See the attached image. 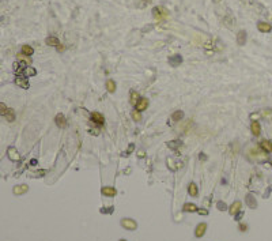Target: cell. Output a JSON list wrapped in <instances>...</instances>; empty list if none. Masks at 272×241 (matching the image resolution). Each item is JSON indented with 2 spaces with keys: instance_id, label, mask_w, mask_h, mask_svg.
<instances>
[{
  "instance_id": "34",
  "label": "cell",
  "mask_w": 272,
  "mask_h": 241,
  "mask_svg": "<svg viewBox=\"0 0 272 241\" xmlns=\"http://www.w3.org/2000/svg\"><path fill=\"white\" fill-rule=\"evenodd\" d=\"M197 211H199V214H201V215H207V214H208L207 210H197Z\"/></svg>"
},
{
  "instance_id": "38",
  "label": "cell",
  "mask_w": 272,
  "mask_h": 241,
  "mask_svg": "<svg viewBox=\"0 0 272 241\" xmlns=\"http://www.w3.org/2000/svg\"><path fill=\"white\" fill-rule=\"evenodd\" d=\"M150 2H151V0H146V3H150Z\"/></svg>"
},
{
  "instance_id": "23",
  "label": "cell",
  "mask_w": 272,
  "mask_h": 241,
  "mask_svg": "<svg viewBox=\"0 0 272 241\" xmlns=\"http://www.w3.org/2000/svg\"><path fill=\"white\" fill-rule=\"evenodd\" d=\"M246 203H248V206L250 207V209H254V207L257 206L256 200H254V198L252 195H246Z\"/></svg>"
},
{
  "instance_id": "8",
  "label": "cell",
  "mask_w": 272,
  "mask_h": 241,
  "mask_svg": "<svg viewBox=\"0 0 272 241\" xmlns=\"http://www.w3.org/2000/svg\"><path fill=\"white\" fill-rule=\"evenodd\" d=\"M257 29L261 33H268V32H271L272 26L270 23H267V22H259V23H257Z\"/></svg>"
},
{
  "instance_id": "33",
  "label": "cell",
  "mask_w": 272,
  "mask_h": 241,
  "mask_svg": "<svg viewBox=\"0 0 272 241\" xmlns=\"http://www.w3.org/2000/svg\"><path fill=\"white\" fill-rule=\"evenodd\" d=\"M18 56H19V57H23V55H21V53H19V55H18ZM23 61H26V63H27V64H30V63H32V60H30V59H29V57H26V59H25V60H23Z\"/></svg>"
},
{
  "instance_id": "1",
  "label": "cell",
  "mask_w": 272,
  "mask_h": 241,
  "mask_svg": "<svg viewBox=\"0 0 272 241\" xmlns=\"http://www.w3.org/2000/svg\"><path fill=\"white\" fill-rule=\"evenodd\" d=\"M121 226H123V228H125L127 230H135V229L137 228L135 221L129 219V218H124V219L121 221Z\"/></svg>"
},
{
  "instance_id": "16",
  "label": "cell",
  "mask_w": 272,
  "mask_h": 241,
  "mask_svg": "<svg viewBox=\"0 0 272 241\" xmlns=\"http://www.w3.org/2000/svg\"><path fill=\"white\" fill-rule=\"evenodd\" d=\"M45 42H46V45H49V46H59L60 45V42H59V40L56 37H48L46 40H45Z\"/></svg>"
},
{
  "instance_id": "19",
  "label": "cell",
  "mask_w": 272,
  "mask_h": 241,
  "mask_svg": "<svg viewBox=\"0 0 272 241\" xmlns=\"http://www.w3.org/2000/svg\"><path fill=\"white\" fill-rule=\"evenodd\" d=\"M223 22H225V25H226L227 27H233V26H234L235 19H234V16H233V15H230V14H229V15H227L226 18L223 19Z\"/></svg>"
},
{
  "instance_id": "31",
  "label": "cell",
  "mask_w": 272,
  "mask_h": 241,
  "mask_svg": "<svg viewBox=\"0 0 272 241\" xmlns=\"http://www.w3.org/2000/svg\"><path fill=\"white\" fill-rule=\"evenodd\" d=\"M218 209H219L220 211H223V210H226V204L223 203V202H219V203H218Z\"/></svg>"
},
{
  "instance_id": "29",
  "label": "cell",
  "mask_w": 272,
  "mask_h": 241,
  "mask_svg": "<svg viewBox=\"0 0 272 241\" xmlns=\"http://www.w3.org/2000/svg\"><path fill=\"white\" fill-rule=\"evenodd\" d=\"M132 117H133L135 121H140V120H142V114H140L139 110H133L132 112Z\"/></svg>"
},
{
  "instance_id": "18",
  "label": "cell",
  "mask_w": 272,
  "mask_h": 241,
  "mask_svg": "<svg viewBox=\"0 0 272 241\" xmlns=\"http://www.w3.org/2000/svg\"><path fill=\"white\" fill-rule=\"evenodd\" d=\"M188 192H189L190 196H197V185L195 183H190L189 187H188Z\"/></svg>"
},
{
  "instance_id": "27",
  "label": "cell",
  "mask_w": 272,
  "mask_h": 241,
  "mask_svg": "<svg viewBox=\"0 0 272 241\" xmlns=\"http://www.w3.org/2000/svg\"><path fill=\"white\" fill-rule=\"evenodd\" d=\"M7 112H8V108L5 106V104L0 102V116H5V114H7Z\"/></svg>"
},
{
  "instance_id": "32",
  "label": "cell",
  "mask_w": 272,
  "mask_h": 241,
  "mask_svg": "<svg viewBox=\"0 0 272 241\" xmlns=\"http://www.w3.org/2000/svg\"><path fill=\"white\" fill-rule=\"evenodd\" d=\"M133 148H135V146H133V144H131L129 147H128V150H127V151H125V153H124V155H128V154H129L131 151L133 150Z\"/></svg>"
},
{
  "instance_id": "2",
  "label": "cell",
  "mask_w": 272,
  "mask_h": 241,
  "mask_svg": "<svg viewBox=\"0 0 272 241\" xmlns=\"http://www.w3.org/2000/svg\"><path fill=\"white\" fill-rule=\"evenodd\" d=\"M153 16L155 19H162L165 16H167V11H165L162 7H155L153 8Z\"/></svg>"
},
{
  "instance_id": "6",
  "label": "cell",
  "mask_w": 272,
  "mask_h": 241,
  "mask_svg": "<svg viewBox=\"0 0 272 241\" xmlns=\"http://www.w3.org/2000/svg\"><path fill=\"white\" fill-rule=\"evenodd\" d=\"M181 63H182V57L180 55H174V56H170L169 57V64L172 67H177V66H180Z\"/></svg>"
},
{
  "instance_id": "10",
  "label": "cell",
  "mask_w": 272,
  "mask_h": 241,
  "mask_svg": "<svg viewBox=\"0 0 272 241\" xmlns=\"http://www.w3.org/2000/svg\"><path fill=\"white\" fill-rule=\"evenodd\" d=\"M8 157H10L12 161H19V159H21V155L18 154L15 147H8Z\"/></svg>"
},
{
  "instance_id": "21",
  "label": "cell",
  "mask_w": 272,
  "mask_h": 241,
  "mask_svg": "<svg viewBox=\"0 0 272 241\" xmlns=\"http://www.w3.org/2000/svg\"><path fill=\"white\" fill-rule=\"evenodd\" d=\"M199 210V207L196 206V204H193V203H186V204H184V211H190V212H193V211H197Z\"/></svg>"
},
{
  "instance_id": "12",
  "label": "cell",
  "mask_w": 272,
  "mask_h": 241,
  "mask_svg": "<svg viewBox=\"0 0 272 241\" xmlns=\"http://www.w3.org/2000/svg\"><path fill=\"white\" fill-rule=\"evenodd\" d=\"M250 130H252V134H253L254 136H259L260 132H261V127H260L259 121H253V123H252Z\"/></svg>"
},
{
  "instance_id": "4",
  "label": "cell",
  "mask_w": 272,
  "mask_h": 241,
  "mask_svg": "<svg viewBox=\"0 0 272 241\" xmlns=\"http://www.w3.org/2000/svg\"><path fill=\"white\" fill-rule=\"evenodd\" d=\"M15 85L16 86H19V87H22V89H29V80H27V78H25V76H18L15 79Z\"/></svg>"
},
{
  "instance_id": "25",
  "label": "cell",
  "mask_w": 272,
  "mask_h": 241,
  "mask_svg": "<svg viewBox=\"0 0 272 241\" xmlns=\"http://www.w3.org/2000/svg\"><path fill=\"white\" fill-rule=\"evenodd\" d=\"M182 117H184V112H182V110H177V112H174V113H173L172 119L176 120V121H180Z\"/></svg>"
},
{
  "instance_id": "37",
  "label": "cell",
  "mask_w": 272,
  "mask_h": 241,
  "mask_svg": "<svg viewBox=\"0 0 272 241\" xmlns=\"http://www.w3.org/2000/svg\"><path fill=\"white\" fill-rule=\"evenodd\" d=\"M30 164H32V165H37V161H35V159H32V162H30Z\"/></svg>"
},
{
  "instance_id": "11",
  "label": "cell",
  "mask_w": 272,
  "mask_h": 241,
  "mask_svg": "<svg viewBox=\"0 0 272 241\" xmlns=\"http://www.w3.org/2000/svg\"><path fill=\"white\" fill-rule=\"evenodd\" d=\"M229 211H230V214L231 215H235L237 212H240L241 211V202H234V203L231 204V207L229 209Z\"/></svg>"
},
{
  "instance_id": "35",
  "label": "cell",
  "mask_w": 272,
  "mask_h": 241,
  "mask_svg": "<svg viewBox=\"0 0 272 241\" xmlns=\"http://www.w3.org/2000/svg\"><path fill=\"white\" fill-rule=\"evenodd\" d=\"M57 49H59V52H63V50L65 49V48H64L63 45H59V46H57Z\"/></svg>"
},
{
  "instance_id": "17",
  "label": "cell",
  "mask_w": 272,
  "mask_h": 241,
  "mask_svg": "<svg viewBox=\"0 0 272 241\" xmlns=\"http://www.w3.org/2000/svg\"><path fill=\"white\" fill-rule=\"evenodd\" d=\"M101 192H102L105 196H114L116 195V189L112 188V187H103Z\"/></svg>"
},
{
  "instance_id": "22",
  "label": "cell",
  "mask_w": 272,
  "mask_h": 241,
  "mask_svg": "<svg viewBox=\"0 0 272 241\" xmlns=\"http://www.w3.org/2000/svg\"><path fill=\"white\" fill-rule=\"evenodd\" d=\"M22 53H23L25 56H32L33 53H34V49L29 45H23L22 46Z\"/></svg>"
},
{
  "instance_id": "26",
  "label": "cell",
  "mask_w": 272,
  "mask_h": 241,
  "mask_svg": "<svg viewBox=\"0 0 272 241\" xmlns=\"http://www.w3.org/2000/svg\"><path fill=\"white\" fill-rule=\"evenodd\" d=\"M140 98H139V94L136 93V91H131V102L132 104H137V101H139Z\"/></svg>"
},
{
  "instance_id": "7",
  "label": "cell",
  "mask_w": 272,
  "mask_h": 241,
  "mask_svg": "<svg viewBox=\"0 0 272 241\" xmlns=\"http://www.w3.org/2000/svg\"><path fill=\"white\" fill-rule=\"evenodd\" d=\"M91 120L95 123V124L98 125H102L103 121H105V119H103V116L101 113H98V112H94V113L91 114Z\"/></svg>"
},
{
  "instance_id": "20",
  "label": "cell",
  "mask_w": 272,
  "mask_h": 241,
  "mask_svg": "<svg viewBox=\"0 0 272 241\" xmlns=\"http://www.w3.org/2000/svg\"><path fill=\"white\" fill-rule=\"evenodd\" d=\"M106 89H108V91H110V93H114V91H116V82L112 79L106 80Z\"/></svg>"
},
{
  "instance_id": "24",
  "label": "cell",
  "mask_w": 272,
  "mask_h": 241,
  "mask_svg": "<svg viewBox=\"0 0 272 241\" xmlns=\"http://www.w3.org/2000/svg\"><path fill=\"white\" fill-rule=\"evenodd\" d=\"M260 146H261L265 151H272V142H270V141H263L261 143H260Z\"/></svg>"
},
{
  "instance_id": "36",
  "label": "cell",
  "mask_w": 272,
  "mask_h": 241,
  "mask_svg": "<svg viewBox=\"0 0 272 241\" xmlns=\"http://www.w3.org/2000/svg\"><path fill=\"white\" fill-rule=\"evenodd\" d=\"M240 229H241V230H242V232H245V229H246V225H241V226H240Z\"/></svg>"
},
{
  "instance_id": "28",
  "label": "cell",
  "mask_w": 272,
  "mask_h": 241,
  "mask_svg": "<svg viewBox=\"0 0 272 241\" xmlns=\"http://www.w3.org/2000/svg\"><path fill=\"white\" fill-rule=\"evenodd\" d=\"M5 117H7L8 121H14V119H15V114H14V110L12 109H8L7 114H5Z\"/></svg>"
},
{
  "instance_id": "5",
  "label": "cell",
  "mask_w": 272,
  "mask_h": 241,
  "mask_svg": "<svg viewBox=\"0 0 272 241\" xmlns=\"http://www.w3.org/2000/svg\"><path fill=\"white\" fill-rule=\"evenodd\" d=\"M147 106H148V100H147V98H140V100L137 101V104H136V110H139V112L146 110Z\"/></svg>"
},
{
  "instance_id": "9",
  "label": "cell",
  "mask_w": 272,
  "mask_h": 241,
  "mask_svg": "<svg viewBox=\"0 0 272 241\" xmlns=\"http://www.w3.org/2000/svg\"><path fill=\"white\" fill-rule=\"evenodd\" d=\"M237 44L241 45V46L246 44V32L245 30H241V32L237 34Z\"/></svg>"
},
{
  "instance_id": "13",
  "label": "cell",
  "mask_w": 272,
  "mask_h": 241,
  "mask_svg": "<svg viewBox=\"0 0 272 241\" xmlns=\"http://www.w3.org/2000/svg\"><path fill=\"white\" fill-rule=\"evenodd\" d=\"M206 229H207L206 223H200V225L196 228V230H195V236L196 237H201L204 233H206Z\"/></svg>"
},
{
  "instance_id": "39",
  "label": "cell",
  "mask_w": 272,
  "mask_h": 241,
  "mask_svg": "<svg viewBox=\"0 0 272 241\" xmlns=\"http://www.w3.org/2000/svg\"><path fill=\"white\" fill-rule=\"evenodd\" d=\"M120 241H127V240H120Z\"/></svg>"
},
{
  "instance_id": "14",
  "label": "cell",
  "mask_w": 272,
  "mask_h": 241,
  "mask_svg": "<svg viewBox=\"0 0 272 241\" xmlns=\"http://www.w3.org/2000/svg\"><path fill=\"white\" fill-rule=\"evenodd\" d=\"M37 74V71H35L33 67H26V68L22 71V75H23L25 78H29V76H34V75Z\"/></svg>"
},
{
  "instance_id": "30",
  "label": "cell",
  "mask_w": 272,
  "mask_h": 241,
  "mask_svg": "<svg viewBox=\"0 0 272 241\" xmlns=\"http://www.w3.org/2000/svg\"><path fill=\"white\" fill-rule=\"evenodd\" d=\"M180 143H181V142L172 141V142H169V143H167V146H169L170 148H176V147H178V146H180Z\"/></svg>"
},
{
  "instance_id": "3",
  "label": "cell",
  "mask_w": 272,
  "mask_h": 241,
  "mask_svg": "<svg viewBox=\"0 0 272 241\" xmlns=\"http://www.w3.org/2000/svg\"><path fill=\"white\" fill-rule=\"evenodd\" d=\"M55 121H56V124H57V127H60V128L67 127V120H65V116H64L63 113H59L57 116L55 117Z\"/></svg>"
},
{
  "instance_id": "15",
  "label": "cell",
  "mask_w": 272,
  "mask_h": 241,
  "mask_svg": "<svg viewBox=\"0 0 272 241\" xmlns=\"http://www.w3.org/2000/svg\"><path fill=\"white\" fill-rule=\"evenodd\" d=\"M25 192H27V185H26V184L14 187V193H15V195H22V193H25Z\"/></svg>"
}]
</instances>
